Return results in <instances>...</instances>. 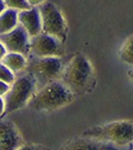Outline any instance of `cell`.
I'll list each match as a JSON object with an SVG mask.
<instances>
[{
	"mask_svg": "<svg viewBox=\"0 0 133 150\" xmlns=\"http://www.w3.org/2000/svg\"><path fill=\"white\" fill-rule=\"evenodd\" d=\"M17 150H51L49 147L40 144H26L21 145Z\"/></svg>",
	"mask_w": 133,
	"mask_h": 150,
	"instance_id": "cell-17",
	"label": "cell"
},
{
	"mask_svg": "<svg viewBox=\"0 0 133 150\" xmlns=\"http://www.w3.org/2000/svg\"><path fill=\"white\" fill-rule=\"evenodd\" d=\"M9 86L8 84H6L5 82L3 81H0V96H3L9 89Z\"/></svg>",
	"mask_w": 133,
	"mask_h": 150,
	"instance_id": "cell-18",
	"label": "cell"
},
{
	"mask_svg": "<svg viewBox=\"0 0 133 150\" xmlns=\"http://www.w3.org/2000/svg\"><path fill=\"white\" fill-rule=\"evenodd\" d=\"M127 150H132V144H131V145H129V146H128Z\"/></svg>",
	"mask_w": 133,
	"mask_h": 150,
	"instance_id": "cell-23",
	"label": "cell"
},
{
	"mask_svg": "<svg viewBox=\"0 0 133 150\" xmlns=\"http://www.w3.org/2000/svg\"><path fill=\"white\" fill-rule=\"evenodd\" d=\"M58 80L74 96L84 95L95 86V73L88 58L83 53L76 52L63 66Z\"/></svg>",
	"mask_w": 133,
	"mask_h": 150,
	"instance_id": "cell-1",
	"label": "cell"
},
{
	"mask_svg": "<svg viewBox=\"0 0 133 150\" xmlns=\"http://www.w3.org/2000/svg\"><path fill=\"white\" fill-rule=\"evenodd\" d=\"M132 35H129L127 39L124 41L120 48V59L125 63L132 65L133 64V51H132Z\"/></svg>",
	"mask_w": 133,
	"mask_h": 150,
	"instance_id": "cell-14",
	"label": "cell"
},
{
	"mask_svg": "<svg viewBox=\"0 0 133 150\" xmlns=\"http://www.w3.org/2000/svg\"><path fill=\"white\" fill-rule=\"evenodd\" d=\"M128 147H118L88 137H76L67 141L60 150H127Z\"/></svg>",
	"mask_w": 133,
	"mask_h": 150,
	"instance_id": "cell-10",
	"label": "cell"
},
{
	"mask_svg": "<svg viewBox=\"0 0 133 150\" xmlns=\"http://www.w3.org/2000/svg\"><path fill=\"white\" fill-rule=\"evenodd\" d=\"M37 8L41 19V32L64 43L68 27L61 10L52 2H44Z\"/></svg>",
	"mask_w": 133,
	"mask_h": 150,
	"instance_id": "cell-6",
	"label": "cell"
},
{
	"mask_svg": "<svg viewBox=\"0 0 133 150\" xmlns=\"http://www.w3.org/2000/svg\"><path fill=\"white\" fill-rule=\"evenodd\" d=\"M75 96L59 80H54L37 89L27 105L37 111H54L69 105Z\"/></svg>",
	"mask_w": 133,
	"mask_h": 150,
	"instance_id": "cell-2",
	"label": "cell"
},
{
	"mask_svg": "<svg viewBox=\"0 0 133 150\" xmlns=\"http://www.w3.org/2000/svg\"><path fill=\"white\" fill-rule=\"evenodd\" d=\"M7 53L5 47L3 46V44H2L1 42H0V61L2 60V58H3L4 56H5V54Z\"/></svg>",
	"mask_w": 133,
	"mask_h": 150,
	"instance_id": "cell-21",
	"label": "cell"
},
{
	"mask_svg": "<svg viewBox=\"0 0 133 150\" xmlns=\"http://www.w3.org/2000/svg\"><path fill=\"white\" fill-rule=\"evenodd\" d=\"M4 116V101L2 96H0V118Z\"/></svg>",
	"mask_w": 133,
	"mask_h": 150,
	"instance_id": "cell-20",
	"label": "cell"
},
{
	"mask_svg": "<svg viewBox=\"0 0 133 150\" xmlns=\"http://www.w3.org/2000/svg\"><path fill=\"white\" fill-rule=\"evenodd\" d=\"M30 7H38L42 3H44L45 0H26Z\"/></svg>",
	"mask_w": 133,
	"mask_h": 150,
	"instance_id": "cell-19",
	"label": "cell"
},
{
	"mask_svg": "<svg viewBox=\"0 0 133 150\" xmlns=\"http://www.w3.org/2000/svg\"><path fill=\"white\" fill-rule=\"evenodd\" d=\"M23 144L24 140L16 125L0 118V150H17Z\"/></svg>",
	"mask_w": 133,
	"mask_h": 150,
	"instance_id": "cell-9",
	"label": "cell"
},
{
	"mask_svg": "<svg viewBox=\"0 0 133 150\" xmlns=\"http://www.w3.org/2000/svg\"><path fill=\"white\" fill-rule=\"evenodd\" d=\"M15 75L10 70H8L3 64L0 63V81L5 82L8 85H11L13 81L15 80Z\"/></svg>",
	"mask_w": 133,
	"mask_h": 150,
	"instance_id": "cell-16",
	"label": "cell"
},
{
	"mask_svg": "<svg viewBox=\"0 0 133 150\" xmlns=\"http://www.w3.org/2000/svg\"><path fill=\"white\" fill-rule=\"evenodd\" d=\"M18 24L27 33L29 38L41 33V19L37 7H31L27 10L18 11Z\"/></svg>",
	"mask_w": 133,
	"mask_h": 150,
	"instance_id": "cell-11",
	"label": "cell"
},
{
	"mask_svg": "<svg viewBox=\"0 0 133 150\" xmlns=\"http://www.w3.org/2000/svg\"><path fill=\"white\" fill-rule=\"evenodd\" d=\"M4 5L7 9H13L16 11H22L30 9L31 7L29 6L26 0H2Z\"/></svg>",
	"mask_w": 133,
	"mask_h": 150,
	"instance_id": "cell-15",
	"label": "cell"
},
{
	"mask_svg": "<svg viewBox=\"0 0 133 150\" xmlns=\"http://www.w3.org/2000/svg\"><path fill=\"white\" fill-rule=\"evenodd\" d=\"M36 91L35 80L25 72L17 75L9 86L8 91L2 96L4 101V115L27 105L28 101Z\"/></svg>",
	"mask_w": 133,
	"mask_h": 150,
	"instance_id": "cell-4",
	"label": "cell"
},
{
	"mask_svg": "<svg viewBox=\"0 0 133 150\" xmlns=\"http://www.w3.org/2000/svg\"><path fill=\"white\" fill-rule=\"evenodd\" d=\"M17 13L18 11L6 8L0 14V35L13 30L18 25Z\"/></svg>",
	"mask_w": 133,
	"mask_h": 150,
	"instance_id": "cell-13",
	"label": "cell"
},
{
	"mask_svg": "<svg viewBox=\"0 0 133 150\" xmlns=\"http://www.w3.org/2000/svg\"><path fill=\"white\" fill-rule=\"evenodd\" d=\"M62 68L63 64L59 57H30L24 72L34 78L37 90L49 82L58 80Z\"/></svg>",
	"mask_w": 133,
	"mask_h": 150,
	"instance_id": "cell-5",
	"label": "cell"
},
{
	"mask_svg": "<svg viewBox=\"0 0 133 150\" xmlns=\"http://www.w3.org/2000/svg\"><path fill=\"white\" fill-rule=\"evenodd\" d=\"M64 54V43L54 37L44 34L34 36L29 39V54L30 57H59Z\"/></svg>",
	"mask_w": 133,
	"mask_h": 150,
	"instance_id": "cell-7",
	"label": "cell"
},
{
	"mask_svg": "<svg viewBox=\"0 0 133 150\" xmlns=\"http://www.w3.org/2000/svg\"><path fill=\"white\" fill-rule=\"evenodd\" d=\"M0 63L3 64L8 70H10L15 76H17L25 71L26 65H27V58L19 53L7 52L5 56L0 61Z\"/></svg>",
	"mask_w": 133,
	"mask_h": 150,
	"instance_id": "cell-12",
	"label": "cell"
},
{
	"mask_svg": "<svg viewBox=\"0 0 133 150\" xmlns=\"http://www.w3.org/2000/svg\"><path fill=\"white\" fill-rule=\"evenodd\" d=\"M5 9H6V7H5V5H4L3 1H2V0H0V14L5 10Z\"/></svg>",
	"mask_w": 133,
	"mask_h": 150,
	"instance_id": "cell-22",
	"label": "cell"
},
{
	"mask_svg": "<svg viewBox=\"0 0 133 150\" xmlns=\"http://www.w3.org/2000/svg\"><path fill=\"white\" fill-rule=\"evenodd\" d=\"M29 39L27 33L19 24L13 30L0 35V42L7 52L19 53L25 57L29 54Z\"/></svg>",
	"mask_w": 133,
	"mask_h": 150,
	"instance_id": "cell-8",
	"label": "cell"
},
{
	"mask_svg": "<svg viewBox=\"0 0 133 150\" xmlns=\"http://www.w3.org/2000/svg\"><path fill=\"white\" fill-rule=\"evenodd\" d=\"M83 137L100 140L118 147H128L133 140L132 120H119L90 127L83 132Z\"/></svg>",
	"mask_w": 133,
	"mask_h": 150,
	"instance_id": "cell-3",
	"label": "cell"
}]
</instances>
